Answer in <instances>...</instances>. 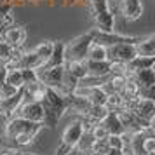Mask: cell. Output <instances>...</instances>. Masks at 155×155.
<instances>
[{
	"label": "cell",
	"instance_id": "836d02e7",
	"mask_svg": "<svg viewBox=\"0 0 155 155\" xmlns=\"http://www.w3.org/2000/svg\"><path fill=\"white\" fill-rule=\"evenodd\" d=\"M21 155H35V153H30V152H21Z\"/></svg>",
	"mask_w": 155,
	"mask_h": 155
},
{
	"label": "cell",
	"instance_id": "ac0fdd59",
	"mask_svg": "<svg viewBox=\"0 0 155 155\" xmlns=\"http://www.w3.org/2000/svg\"><path fill=\"white\" fill-rule=\"evenodd\" d=\"M64 70L68 71L75 80H82V78L87 77L85 61H66V63H64Z\"/></svg>",
	"mask_w": 155,
	"mask_h": 155
},
{
	"label": "cell",
	"instance_id": "5b68a950",
	"mask_svg": "<svg viewBox=\"0 0 155 155\" xmlns=\"http://www.w3.org/2000/svg\"><path fill=\"white\" fill-rule=\"evenodd\" d=\"M37 80L44 84L45 87H52V89H59L61 82H63L64 75V64L59 66H40L35 70Z\"/></svg>",
	"mask_w": 155,
	"mask_h": 155
},
{
	"label": "cell",
	"instance_id": "603a6c76",
	"mask_svg": "<svg viewBox=\"0 0 155 155\" xmlns=\"http://www.w3.org/2000/svg\"><path fill=\"white\" fill-rule=\"evenodd\" d=\"M52 40H40V42L37 44L35 47H33V52H35L37 56L40 58L44 61V64L47 63V59H49V56H51V52H52Z\"/></svg>",
	"mask_w": 155,
	"mask_h": 155
},
{
	"label": "cell",
	"instance_id": "9c48e42d",
	"mask_svg": "<svg viewBox=\"0 0 155 155\" xmlns=\"http://www.w3.org/2000/svg\"><path fill=\"white\" fill-rule=\"evenodd\" d=\"M106 51H108V61L110 63L127 64L136 56L134 44H115V45L106 47Z\"/></svg>",
	"mask_w": 155,
	"mask_h": 155
},
{
	"label": "cell",
	"instance_id": "9a60e30c",
	"mask_svg": "<svg viewBox=\"0 0 155 155\" xmlns=\"http://www.w3.org/2000/svg\"><path fill=\"white\" fill-rule=\"evenodd\" d=\"M134 51L136 56H155V35L150 33L143 38H138L134 44Z\"/></svg>",
	"mask_w": 155,
	"mask_h": 155
},
{
	"label": "cell",
	"instance_id": "f546056e",
	"mask_svg": "<svg viewBox=\"0 0 155 155\" xmlns=\"http://www.w3.org/2000/svg\"><path fill=\"white\" fill-rule=\"evenodd\" d=\"M7 120L4 115H0V140H4V134H5V124H7Z\"/></svg>",
	"mask_w": 155,
	"mask_h": 155
},
{
	"label": "cell",
	"instance_id": "e0dca14e",
	"mask_svg": "<svg viewBox=\"0 0 155 155\" xmlns=\"http://www.w3.org/2000/svg\"><path fill=\"white\" fill-rule=\"evenodd\" d=\"M64 64V42L63 40H56L52 44V52H51L47 63L44 66H59Z\"/></svg>",
	"mask_w": 155,
	"mask_h": 155
},
{
	"label": "cell",
	"instance_id": "5bb4252c",
	"mask_svg": "<svg viewBox=\"0 0 155 155\" xmlns=\"http://www.w3.org/2000/svg\"><path fill=\"white\" fill-rule=\"evenodd\" d=\"M85 66H87V77L94 78H106L112 73V63L106 61H87L85 59Z\"/></svg>",
	"mask_w": 155,
	"mask_h": 155
},
{
	"label": "cell",
	"instance_id": "ffe728a7",
	"mask_svg": "<svg viewBox=\"0 0 155 155\" xmlns=\"http://www.w3.org/2000/svg\"><path fill=\"white\" fill-rule=\"evenodd\" d=\"M87 61H106L108 59V51H106L105 45L101 44L92 42L87 49V56H85Z\"/></svg>",
	"mask_w": 155,
	"mask_h": 155
},
{
	"label": "cell",
	"instance_id": "8fae6325",
	"mask_svg": "<svg viewBox=\"0 0 155 155\" xmlns=\"http://www.w3.org/2000/svg\"><path fill=\"white\" fill-rule=\"evenodd\" d=\"M26 28L23 25H11L2 31L0 38L5 40L9 45H12L14 49H23V45L26 42Z\"/></svg>",
	"mask_w": 155,
	"mask_h": 155
},
{
	"label": "cell",
	"instance_id": "8992f818",
	"mask_svg": "<svg viewBox=\"0 0 155 155\" xmlns=\"http://www.w3.org/2000/svg\"><path fill=\"white\" fill-rule=\"evenodd\" d=\"M44 124L40 122H30V120L19 119V117H11L5 124V140H14L18 134L26 133V131H42Z\"/></svg>",
	"mask_w": 155,
	"mask_h": 155
},
{
	"label": "cell",
	"instance_id": "30bf717a",
	"mask_svg": "<svg viewBox=\"0 0 155 155\" xmlns=\"http://www.w3.org/2000/svg\"><path fill=\"white\" fill-rule=\"evenodd\" d=\"M115 7L126 21H138L143 16L141 0H115Z\"/></svg>",
	"mask_w": 155,
	"mask_h": 155
},
{
	"label": "cell",
	"instance_id": "44dd1931",
	"mask_svg": "<svg viewBox=\"0 0 155 155\" xmlns=\"http://www.w3.org/2000/svg\"><path fill=\"white\" fill-rule=\"evenodd\" d=\"M106 96H108V92L103 89V85H96V87H91V89H89V94H87L85 101H87L91 106L105 105L106 103Z\"/></svg>",
	"mask_w": 155,
	"mask_h": 155
},
{
	"label": "cell",
	"instance_id": "4fadbf2b",
	"mask_svg": "<svg viewBox=\"0 0 155 155\" xmlns=\"http://www.w3.org/2000/svg\"><path fill=\"white\" fill-rule=\"evenodd\" d=\"M23 99H25V96H23V89H19L16 94L9 96V98L0 99V115H4L5 119L14 117L16 110L19 108V105L23 103Z\"/></svg>",
	"mask_w": 155,
	"mask_h": 155
},
{
	"label": "cell",
	"instance_id": "277c9868",
	"mask_svg": "<svg viewBox=\"0 0 155 155\" xmlns=\"http://www.w3.org/2000/svg\"><path fill=\"white\" fill-rule=\"evenodd\" d=\"M127 110H131V112L136 115V119L140 120L143 127H147V129H153V117H155V103L152 98H145V96H140V98L133 99L129 106H127Z\"/></svg>",
	"mask_w": 155,
	"mask_h": 155
},
{
	"label": "cell",
	"instance_id": "7402d4cb",
	"mask_svg": "<svg viewBox=\"0 0 155 155\" xmlns=\"http://www.w3.org/2000/svg\"><path fill=\"white\" fill-rule=\"evenodd\" d=\"M5 84L14 87V89H23L25 87V80H23V71L19 68H7V77H5Z\"/></svg>",
	"mask_w": 155,
	"mask_h": 155
},
{
	"label": "cell",
	"instance_id": "e575fe53",
	"mask_svg": "<svg viewBox=\"0 0 155 155\" xmlns=\"http://www.w3.org/2000/svg\"><path fill=\"white\" fill-rule=\"evenodd\" d=\"M78 2H84V0H78ZM85 2H87V0H85Z\"/></svg>",
	"mask_w": 155,
	"mask_h": 155
},
{
	"label": "cell",
	"instance_id": "3957f363",
	"mask_svg": "<svg viewBox=\"0 0 155 155\" xmlns=\"http://www.w3.org/2000/svg\"><path fill=\"white\" fill-rule=\"evenodd\" d=\"M92 44V30L73 37L71 40L64 42V63L66 61H85L87 49Z\"/></svg>",
	"mask_w": 155,
	"mask_h": 155
},
{
	"label": "cell",
	"instance_id": "484cf974",
	"mask_svg": "<svg viewBox=\"0 0 155 155\" xmlns=\"http://www.w3.org/2000/svg\"><path fill=\"white\" fill-rule=\"evenodd\" d=\"M143 153L145 155L155 153V136L152 133H147L143 136Z\"/></svg>",
	"mask_w": 155,
	"mask_h": 155
},
{
	"label": "cell",
	"instance_id": "7a4b0ae2",
	"mask_svg": "<svg viewBox=\"0 0 155 155\" xmlns=\"http://www.w3.org/2000/svg\"><path fill=\"white\" fill-rule=\"evenodd\" d=\"M94 21V30L115 31V14L110 9L108 0H87Z\"/></svg>",
	"mask_w": 155,
	"mask_h": 155
},
{
	"label": "cell",
	"instance_id": "6da1fadb",
	"mask_svg": "<svg viewBox=\"0 0 155 155\" xmlns=\"http://www.w3.org/2000/svg\"><path fill=\"white\" fill-rule=\"evenodd\" d=\"M68 99H70V96L63 94L61 91L47 87L45 96L40 101V106L44 110V126H47V127L56 126V122L66 113Z\"/></svg>",
	"mask_w": 155,
	"mask_h": 155
},
{
	"label": "cell",
	"instance_id": "ba28073f",
	"mask_svg": "<svg viewBox=\"0 0 155 155\" xmlns=\"http://www.w3.org/2000/svg\"><path fill=\"white\" fill-rule=\"evenodd\" d=\"M14 117L30 120V122H40V124H44V110L40 106V103L30 101V99H23L19 108L16 110Z\"/></svg>",
	"mask_w": 155,
	"mask_h": 155
},
{
	"label": "cell",
	"instance_id": "4dcf8cb0",
	"mask_svg": "<svg viewBox=\"0 0 155 155\" xmlns=\"http://www.w3.org/2000/svg\"><path fill=\"white\" fill-rule=\"evenodd\" d=\"M0 155H21V150H18V148H5V150H2Z\"/></svg>",
	"mask_w": 155,
	"mask_h": 155
},
{
	"label": "cell",
	"instance_id": "d6986e66",
	"mask_svg": "<svg viewBox=\"0 0 155 155\" xmlns=\"http://www.w3.org/2000/svg\"><path fill=\"white\" fill-rule=\"evenodd\" d=\"M101 124L105 126L108 134H122L124 133V127H122V124H120V120L115 112H108V115L101 120Z\"/></svg>",
	"mask_w": 155,
	"mask_h": 155
},
{
	"label": "cell",
	"instance_id": "83f0119b",
	"mask_svg": "<svg viewBox=\"0 0 155 155\" xmlns=\"http://www.w3.org/2000/svg\"><path fill=\"white\" fill-rule=\"evenodd\" d=\"M12 9V5H9V4H5L4 0H0V28H4V25H2V18H4V14L7 12V11H11Z\"/></svg>",
	"mask_w": 155,
	"mask_h": 155
},
{
	"label": "cell",
	"instance_id": "f1b7e54d",
	"mask_svg": "<svg viewBox=\"0 0 155 155\" xmlns=\"http://www.w3.org/2000/svg\"><path fill=\"white\" fill-rule=\"evenodd\" d=\"M5 77H7V66L0 64V87L5 84Z\"/></svg>",
	"mask_w": 155,
	"mask_h": 155
},
{
	"label": "cell",
	"instance_id": "d590c367",
	"mask_svg": "<svg viewBox=\"0 0 155 155\" xmlns=\"http://www.w3.org/2000/svg\"><path fill=\"white\" fill-rule=\"evenodd\" d=\"M33 2H38V0H33Z\"/></svg>",
	"mask_w": 155,
	"mask_h": 155
},
{
	"label": "cell",
	"instance_id": "2e32d148",
	"mask_svg": "<svg viewBox=\"0 0 155 155\" xmlns=\"http://www.w3.org/2000/svg\"><path fill=\"white\" fill-rule=\"evenodd\" d=\"M155 66V56H134L127 63V71L129 75H133L136 71L145 70V68H153Z\"/></svg>",
	"mask_w": 155,
	"mask_h": 155
},
{
	"label": "cell",
	"instance_id": "cb8c5ba5",
	"mask_svg": "<svg viewBox=\"0 0 155 155\" xmlns=\"http://www.w3.org/2000/svg\"><path fill=\"white\" fill-rule=\"evenodd\" d=\"M19 49H14L12 45H9L5 40L0 38V64H7L9 61H12L14 56L18 54Z\"/></svg>",
	"mask_w": 155,
	"mask_h": 155
},
{
	"label": "cell",
	"instance_id": "d6a6232c",
	"mask_svg": "<svg viewBox=\"0 0 155 155\" xmlns=\"http://www.w3.org/2000/svg\"><path fill=\"white\" fill-rule=\"evenodd\" d=\"M4 2H5V4H9V5H12V4H14V0H4Z\"/></svg>",
	"mask_w": 155,
	"mask_h": 155
},
{
	"label": "cell",
	"instance_id": "4316f807",
	"mask_svg": "<svg viewBox=\"0 0 155 155\" xmlns=\"http://www.w3.org/2000/svg\"><path fill=\"white\" fill-rule=\"evenodd\" d=\"M106 145H108V148H113V150H122V147H124L122 134H108Z\"/></svg>",
	"mask_w": 155,
	"mask_h": 155
},
{
	"label": "cell",
	"instance_id": "d4e9b609",
	"mask_svg": "<svg viewBox=\"0 0 155 155\" xmlns=\"http://www.w3.org/2000/svg\"><path fill=\"white\" fill-rule=\"evenodd\" d=\"M38 133L40 131H26V133H21L18 134L12 141V145H14V148H21V147H28L30 143H33V140H35L37 136H38Z\"/></svg>",
	"mask_w": 155,
	"mask_h": 155
},
{
	"label": "cell",
	"instance_id": "52a82bcc",
	"mask_svg": "<svg viewBox=\"0 0 155 155\" xmlns=\"http://www.w3.org/2000/svg\"><path fill=\"white\" fill-rule=\"evenodd\" d=\"M140 37H129V35H122L117 31H99V30L92 28V42L101 44L105 47L115 45V44H136Z\"/></svg>",
	"mask_w": 155,
	"mask_h": 155
},
{
	"label": "cell",
	"instance_id": "7c38bea8",
	"mask_svg": "<svg viewBox=\"0 0 155 155\" xmlns=\"http://www.w3.org/2000/svg\"><path fill=\"white\" fill-rule=\"evenodd\" d=\"M85 133L84 122L78 120H71L68 126L64 127L63 134H61V145H64L66 148H73L78 143V140L82 138V134Z\"/></svg>",
	"mask_w": 155,
	"mask_h": 155
},
{
	"label": "cell",
	"instance_id": "1f68e13d",
	"mask_svg": "<svg viewBox=\"0 0 155 155\" xmlns=\"http://www.w3.org/2000/svg\"><path fill=\"white\" fill-rule=\"evenodd\" d=\"M68 152H70V148H66L64 145H59L54 155H68Z\"/></svg>",
	"mask_w": 155,
	"mask_h": 155
}]
</instances>
